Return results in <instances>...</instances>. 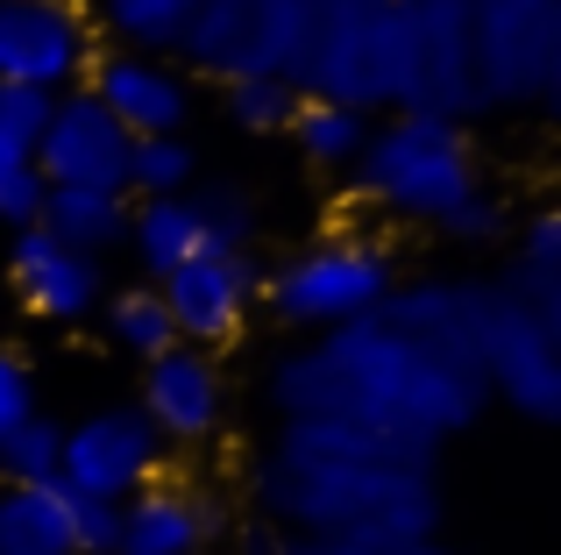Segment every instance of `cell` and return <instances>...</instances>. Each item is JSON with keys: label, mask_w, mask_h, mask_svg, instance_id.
Instances as JSON below:
<instances>
[{"label": "cell", "mask_w": 561, "mask_h": 555, "mask_svg": "<svg viewBox=\"0 0 561 555\" xmlns=\"http://www.w3.org/2000/svg\"><path fill=\"white\" fill-rule=\"evenodd\" d=\"M0 555H79L65 485H0Z\"/></svg>", "instance_id": "obj_19"}, {"label": "cell", "mask_w": 561, "mask_h": 555, "mask_svg": "<svg viewBox=\"0 0 561 555\" xmlns=\"http://www.w3.org/2000/svg\"><path fill=\"white\" fill-rule=\"evenodd\" d=\"M228 548L234 555H285V534L263 528V520H249V528H228Z\"/></svg>", "instance_id": "obj_33"}, {"label": "cell", "mask_w": 561, "mask_h": 555, "mask_svg": "<svg viewBox=\"0 0 561 555\" xmlns=\"http://www.w3.org/2000/svg\"><path fill=\"white\" fill-rule=\"evenodd\" d=\"M306 14H313V0H199V14H192V29L179 43V65L214 71L220 86L291 79Z\"/></svg>", "instance_id": "obj_7"}, {"label": "cell", "mask_w": 561, "mask_h": 555, "mask_svg": "<svg viewBox=\"0 0 561 555\" xmlns=\"http://www.w3.org/2000/svg\"><path fill=\"white\" fill-rule=\"evenodd\" d=\"M199 0H93V22H107L114 50H150V57H179Z\"/></svg>", "instance_id": "obj_23"}, {"label": "cell", "mask_w": 561, "mask_h": 555, "mask_svg": "<svg viewBox=\"0 0 561 555\" xmlns=\"http://www.w3.org/2000/svg\"><path fill=\"white\" fill-rule=\"evenodd\" d=\"M356 200L383 222L434 228L448 242H497L505 236V200H497L483 150L462 122L440 114H377V136L363 165L348 171Z\"/></svg>", "instance_id": "obj_3"}, {"label": "cell", "mask_w": 561, "mask_h": 555, "mask_svg": "<svg viewBox=\"0 0 561 555\" xmlns=\"http://www.w3.org/2000/svg\"><path fill=\"white\" fill-rule=\"evenodd\" d=\"M285 555H455L448 542H383V534H306V542H285Z\"/></svg>", "instance_id": "obj_29"}, {"label": "cell", "mask_w": 561, "mask_h": 555, "mask_svg": "<svg viewBox=\"0 0 561 555\" xmlns=\"http://www.w3.org/2000/svg\"><path fill=\"white\" fill-rule=\"evenodd\" d=\"M85 93L128 128V136H179L192 122V71L179 57H150V50H100Z\"/></svg>", "instance_id": "obj_17"}, {"label": "cell", "mask_w": 561, "mask_h": 555, "mask_svg": "<svg viewBox=\"0 0 561 555\" xmlns=\"http://www.w3.org/2000/svg\"><path fill=\"white\" fill-rule=\"evenodd\" d=\"M483 392L505 399V414L534 420V428H561V349L540 328V314L497 278L483 299Z\"/></svg>", "instance_id": "obj_10"}, {"label": "cell", "mask_w": 561, "mask_h": 555, "mask_svg": "<svg viewBox=\"0 0 561 555\" xmlns=\"http://www.w3.org/2000/svg\"><path fill=\"white\" fill-rule=\"evenodd\" d=\"M291 86L356 114H391V0H313Z\"/></svg>", "instance_id": "obj_6"}, {"label": "cell", "mask_w": 561, "mask_h": 555, "mask_svg": "<svg viewBox=\"0 0 561 555\" xmlns=\"http://www.w3.org/2000/svg\"><path fill=\"white\" fill-rule=\"evenodd\" d=\"M57 471H65V420H28L22 434H8L0 442V485H57Z\"/></svg>", "instance_id": "obj_26"}, {"label": "cell", "mask_w": 561, "mask_h": 555, "mask_svg": "<svg viewBox=\"0 0 561 555\" xmlns=\"http://www.w3.org/2000/svg\"><path fill=\"white\" fill-rule=\"evenodd\" d=\"M554 171H561V157H554Z\"/></svg>", "instance_id": "obj_36"}, {"label": "cell", "mask_w": 561, "mask_h": 555, "mask_svg": "<svg viewBox=\"0 0 561 555\" xmlns=\"http://www.w3.org/2000/svg\"><path fill=\"white\" fill-rule=\"evenodd\" d=\"M128 157H136V136H128L85 86L57 100L50 128H43V143H36L43 185H71V193H128Z\"/></svg>", "instance_id": "obj_14"}, {"label": "cell", "mask_w": 561, "mask_h": 555, "mask_svg": "<svg viewBox=\"0 0 561 555\" xmlns=\"http://www.w3.org/2000/svg\"><path fill=\"white\" fill-rule=\"evenodd\" d=\"M512 292H519L526 306L540 314V328L554 335V349H561V278H505Z\"/></svg>", "instance_id": "obj_32"}, {"label": "cell", "mask_w": 561, "mask_h": 555, "mask_svg": "<svg viewBox=\"0 0 561 555\" xmlns=\"http://www.w3.org/2000/svg\"><path fill=\"white\" fill-rule=\"evenodd\" d=\"M540 107L561 122V43H554V71H548V93H540Z\"/></svg>", "instance_id": "obj_35"}, {"label": "cell", "mask_w": 561, "mask_h": 555, "mask_svg": "<svg viewBox=\"0 0 561 555\" xmlns=\"http://www.w3.org/2000/svg\"><path fill=\"white\" fill-rule=\"evenodd\" d=\"M8 285L36 320L85 328V320H100V299H107V264L71 250V242H57L50 228H22L8 242Z\"/></svg>", "instance_id": "obj_15"}, {"label": "cell", "mask_w": 561, "mask_h": 555, "mask_svg": "<svg viewBox=\"0 0 561 555\" xmlns=\"http://www.w3.org/2000/svg\"><path fill=\"white\" fill-rule=\"evenodd\" d=\"M164 306H171V328H179L185 349H234L249 335V320L263 314V264L256 250H214V257H192L164 278Z\"/></svg>", "instance_id": "obj_13"}, {"label": "cell", "mask_w": 561, "mask_h": 555, "mask_svg": "<svg viewBox=\"0 0 561 555\" xmlns=\"http://www.w3.org/2000/svg\"><path fill=\"white\" fill-rule=\"evenodd\" d=\"M36 165V150H28V143H14L8 128H0V179H14V171H28Z\"/></svg>", "instance_id": "obj_34"}, {"label": "cell", "mask_w": 561, "mask_h": 555, "mask_svg": "<svg viewBox=\"0 0 561 555\" xmlns=\"http://www.w3.org/2000/svg\"><path fill=\"white\" fill-rule=\"evenodd\" d=\"M85 8H93V0H85Z\"/></svg>", "instance_id": "obj_37"}, {"label": "cell", "mask_w": 561, "mask_h": 555, "mask_svg": "<svg viewBox=\"0 0 561 555\" xmlns=\"http://www.w3.org/2000/svg\"><path fill=\"white\" fill-rule=\"evenodd\" d=\"M199 185V157H192L185 136H142L136 157H128V200H171Z\"/></svg>", "instance_id": "obj_25"}, {"label": "cell", "mask_w": 561, "mask_h": 555, "mask_svg": "<svg viewBox=\"0 0 561 555\" xmlns=\"http://www.w3.org/2000/svg\"><path fill=\"white\" fill-rule=\"evenodd\" d=\"M164 434L150 428L136 399H107L93 414H79L65 428V471L57 485L71 499H100V506H128L150 485H164Z\"/></svg>", "instance_id": "obj_9"}, {"label": "cell", "mask_w": 561, "mask_h": 555, "mask_svg": "<svg viewBox=\"0 0 561 555\" xmlns=\"http://www.w3.org/2000/svg\"><path fill=\"white\" fill-rule=\"evenodd\" d=\"M391 114H483L469 0H391Z\"/></svg>", "instance_id": "obj_5"}, {"label": "cell", "mask_w": 561, "mask_h": 555, "mask_svg": "<svg viewBox=\"0 0 561 555\" xmlns=\"http://www.w3.org/2000/svg\"><path fill=\"white\" fill-rule=\"evenodd\" d=\"M228 542V506L199 485H150L142 499L122 506V542L114 555H220Z\"/></svg>", "instance_id": "obj_18"}, {"label": "cell", "mask_w": 561, "mask_h": 555, "mask_svg": "<svg viewBox=\"0 0 561 555\" xmlns=\"http://www.w3.org/2000/svg\"><path fill=\"white\" fill-rule=\"evenodd\" d=\"M50 107H57L50 93H36V86H8V79H0V128H8L14 143H28V150H36L43 128H50Z\"/></svg>", "instance_id": "obj_30"}, {"label": "cell", "mask_w": 561, "mask_h": 555, "mask_svg": "<svg viewBox=\"0 0 561 555\" xmlns=\"http://www.w3.org/2000/svg\"><path fill=\"white\" fill-rule=\"evenodd\" d=\"M285 136L299 143V157L313 171H356L363 150H370V136H377V122L356 114V107H334V100H299Z\"/></svg>", "instance_id": "obj_22"}, {"label": "cell", "mask_w": 561, "mask_h": 555, "mask_svg": "<svg viewBox=\"0 0 561 555\" xmlns=\"http://www.w3.org/2000/svg\"><path fill=\"white\" fill-rule=\"evenodd\" d=\"M256 242V200L242 185H185L171 200H136V222H128V257L142 264L150 285H164L179 264L214 250H249Z\"/></svg>", "instance_id": "obj_8"}, {"label": "cell", "mask_w": 561, "mask_h": 555, "mask_svg": "<svg viewBox=\"0 0 561 555\" xmlns=\"http://www.w3.org/2000/svg\"><path fill=\"white\" fill-rule=\"evenodd\" d=\"M100 22L85 0H0V79L65 100L93 79Z\"/></svg>", "instance_id": "obj_12"}, {"label": "cell", "mask_w": 561, "mask_h": 555, "mask_svg": "<svg viewBox=\"0 0 561 555\" xmlns=\"http://www.w3.org/2000/svg\"><path fill=\"white\" fill-rule=\"evenodd\" d=\"M100 328H107V342L122 349V356H136V363H157V356L179 349L171 306H164V292H157L150 278H136V285H107V299H100Z\"/></svg>", "instance_id": "obj_21"}, {"label": "cell", "mask_w": 561, "mask_h": 555, "mask_svg": "<svg viewBox=\"0 0 561 555\" xmlns=\"http://www.w3.org/2000/svg\"><path fill=\"white\" fill-rule=\"evenodd\" d=\"M469 36H477L483 114L540 107L561 43V0H469Z\"/></svg>", "instance_id": "obj_11"}, {"label": "cell", "mask_w": 561, "mask_h": 555, "mask_svg": "<svg viewBox=\"0 0 561 555\" xmlns=\"http://www.w3.org/2000/svg\"><path fill=\"white\" fill-rule=\"evenodd\" d=\"M483 299L491 278H398V292L356 328L299 342L271 363L263 399L277 420L356 428L412 463H434L448 434H469L483 392Z\"/></svg>", "instance_id": "obj_1"}, {"label": "cell", "mask_w": 561, "mask_h": 555, "mask_svg": "<svg viewBox=\"0 0 561 555\" xmlns=\"http://www.w3.org/2000/svg\"><path fill=\"white\" fill-rule=\"evenodd\" d=\"M36 414H43V385H36V371H28V356L22 349H0V442L22 434Z\"/></svg>", "instance_id": "obj_28"}, {"label": "cell", "mask_w": 561, "mask_h": 555, "mask_svg": "<svg viewBox=\"0 0 561 555\" xmlns=\"http://www.w3.org/2000/svg\"><path fill=\"white\" fill-rule=\"evenodd\" d=\"M128 222H136V200L128 193H71V185H50L36 228H50L57 242H71V250L107 264L114 250H128Z\"/></svg>", "instance_id": "obj_20"}, {"label": "cell", "mask_w": 561, "mask_h": 555, "mask_svg": "<svg viewBox=\"0 0 561 555\" xmlns=\"http://www.w3.org/2000/svg\"><path fill=\"white\" fill-rule=\"evenodd\" d=\"M398 292V250L370 228H328V236L299 242L285 264L263 271V314L291 335H334L370 320Z\"/></svg>", "instance_id": "obj_4"}, {"label": "cell", "mask_w": 561, "mask_h": 555, "mask_svg": "<svg viewBox=\"0 0 561 555\" xmlns=\"http://www.w3.org/2000/svg\"><path fill=\"white\" fill-rule=\"evenodd\" d=\"M299 86L291 79H234V86H220V114H228L242 136H285L291 128V114H299Z\"/></svg>", "instance_id": "obj_24"}, {"label": "cell", "mask_w": 561, "mask_h": 555, "mask_svg": "<svg viewBox=\"0 0 561 555\" xmlns=\"http://www.w3.org/2000/svg\"><path fill=\"white\" fill-rule=\"evenodd\" d=\"M249 506L285 542L306 534H383V542H434L440 477L356 428L277 420V434L249 463Z\"/></svg>", "instance_id": "obj_2"}, {"label": "cell", "mask_w": 561, "mask_h": 555, "mask_svg": "<svg viewBox=\"0 0 561 555\" xmlns=\"http://www.w3.org/2000/svg\"><path fill=\"white\" fill-rule=\"evenodd\" d=\"M136 406L150 414V428L164 434V449H206L228 428V371L206 349H171V356L142 363Z\"/></svg>", "instance_id": "obj_16"}, {"label": "cell", "mask_w": 561, "mask_h": 555, "mask_svg": "<svg viewBox=\"0 0 561 555\" xmlns=\"http://www.w3.org/2000/svg\"><path fill=\"white\" fill-rule=\"evenodd\" d=\"M71 528H79V555H114V542H122V506L71 499Z\"/></svg>", "instance_id": "obj_31"}, {"label": "cell", "mask_w": 561, "mask_h": 555, "mask_svg": "<svg viewBox=\"0 0 561 555\" xmlns=\"http://www.w3.org/2000/svg\"><path fill=\"white\" fill-rule=\"evenodd\" d=\"M505 278H561V200H554V207H534L519 222Z\"/></svg>", "instance_id": "obj_27"}]
</instances>
